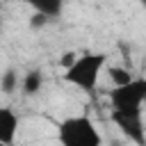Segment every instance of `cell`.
<instances>
[{"label":"cell","instance_id":"30bf717a","mask_svg":"<svg viewBox=\"0 0 146 146\" xmlns=\"http://www.w3.org/2000/svg\"><path fill=\"white\" fill-rule=\"evenodd\" d=\"M46 23H48V18L41 16V14H36V11L30 16V27H32V30H39V27H43Z\"/></svg>","mask_w":146,"mask_h":146},{"label":"cell","instance_id":"8992f818","mask_svg":"<svg viewBox=\"0 0 146 146\" xmlns=\"http://www.w3.org/2000/svg\"><path fill=\"white\" fill-rule=\"evenodd\" d=\"M43 87V71L41 68H30L23 80H21V91L23 96H36Z\"/></svg>","mask_w":146,"mask_h":146},{"label":"cell","instance_id":"277c9868","mask_svg":"<svg viewBox=\"0 0 146 146\" xmlns=\"http://www.w3.org/2000/svg\"><path fill=\"white\" fill-rule=\"evenodd\" d=\"M112 123L135 146H141L146 141V125L141 112H112Z\"/></svg>","mask_w":146,"mask_h":146},{"label":"cell","instance_id":"7a4b0ae2","mask_svg":"<svg viewBox=\"0 0 146 146\" xmlns=\"http://www.w3.org/2000/svg\"><path fill=\"white\" fill-rule=\"evenodd\" d=\"M57 141L59 146H103V137L87 114H73L59 121Z\"/></svg>","mask_w":146,"mask_h":146},{"label":"cell","instance_id":"5b68a950","mask_svg":"<svg viewBox=\"0 0 146 146\" xmlns=\"http://www.w3.org/2000/svg\"><path fill=\"white\" fill-rule=\"evenodd\" d=\"M18 135V114L11 107H0V144L14 146Z\"/></svg>","mask_w":146,"mask_h":146},{"label":"cell","instance_id":"6da1fadb","mask_svg":"<svg viewBox=\"0 0 146 146\" xmlns=\"http://www.w3.org/2000/svg\"><path fill=\"white\" fill-rule=\"evenodd\" d=\"M105 66H107V55L105 52L84 50V52L78 55L73 66L62 73V78H64V82L78 87L82 94H94L98 82H100V75H103Z\"/></svg>","mask_w":146,"mask_h":146},{"label":"cell","instance_id":"ba28073f","mask_svg":"<svg viewBox=\"0 0 146 146\" xmlns=\"http://www.w3.org/2000/svg\"><path fill=\"white\" fill-rule=\"evenodd\" d=\"M0 89H2L5 96L18 91V73H16L14 68H7V71L2 73V78H0Z\"/></svg>","mask_w":146,"mask_h":146},{"label":"cell","instance_id":"8fae6325","mask_svg":"<svg viewBox=\"0 0 146 146\" xmlns=\"http://www.w3.org/2000/svg\"><path fill=\"white\" fill-rule=\"evenodd\" d=\"M141 146H146V141H144V144H141Z\"/></svg>","mask_w":146,"mask_h":146},{"label":"cell","instance_id":"3957f363","mask_svg":"<svg viewBox=\"0 0 146 146\" xmlns=\"http://www.w3.org/2000/svg\"><path fill=\"white\" fill-rule=\"evenodd\" d=\"M112 112H141L146 103V78H132L128 84L107 91Z\"/></svg>","mask_w":146,"mask_h":146},{"label":"cell","instance_id":"52a82bcc","mask_svg":"<svg viewBox=\"0 0 146 146\" xmlns=\"http://www.w3.org/2000/svg\"><path fill=\"white\" fill-rule=\"evenodd\" d=\"M32 9H34L36 14H41V16H46V18L50 21V18L62 16L64 5H62V0H32Z\"/></svg>","mask_w":146,"mask_h":146},{"label":"cell","instance_id":"9c48e42d","mask_svg":"<svg viewBox=\"0 0 146 146\" xmlns=\"http://www.w3.org/2000/svg\"><path fill=\"white\" fill-rule=\"evenodd\" d=\"M110 78L114 80V87H121V84H128L130 80H132V75L125 71V68H121V66H110Z\"/></svg>","mask_w":146,"mask_h":146}]
</instances>
